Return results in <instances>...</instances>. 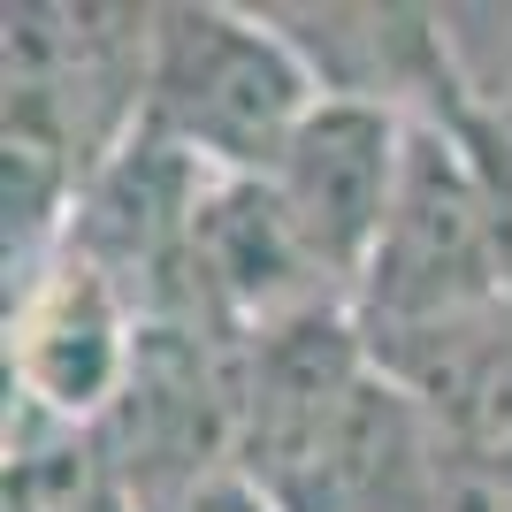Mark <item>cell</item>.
<instances>
[{
  "label": "cell",
  "mask_w": 512,
  "mask_h": 512,
  "mask_svg": "<svg viewBox=\"0 0 512 512\" xmlns=\"http://www.w3.org/2000/svg\"><path fill=\"white\" fill-rule=\"evenodd\" d=\"M153 512H283V497L245 467H214V474H199L192 490H176L169 505H153Z\"/></svg>",
  "instance_id": "5b68a950"
},
{
  "label": "cell",
  "mask_w": 512,
  "mask_h": 512,
  "mask_svg": "<svg viewBox=\"0 0 512 512\" xmlns=\"http://www.w3.org/2000/svg\"><path fill=\"white\" fill-rule=\"evenodd\" d=\"M321 100L329 92L314 62L268 8H222V0L153 8L146 130L192 153L207 176H276Z\"/></svg>",
  "instance_id": "7a4b0ae2"
},
{
  "label": "cell",
  "mask_w": 512,
  "mask_h": 512,
  "mask_svg": "<svg viewBox=\"0 0 512 512\" xmlns=\"http://www.w3.org/2000/svg\"><path fill=\"white\" fill-rule=\"evenodd\" d=\"M398 176H406V115L375 100H321L291 138V153L276 161V176H260L276 192L291 237L306 245V260L344 306L383 245Z\"/></svg>",
  "instance_id": "277c9868"
},
{
  "label": "cell",
  "mask_w": 512,
  "mask_h": 512,
  "mask_svg": "<svg viewBox=\"0 0 512 512\" xmlns=\"http://www.w3.org/2000/svg\"><path fill=\"white\" fill-rule=\"evenodd\" d=\"M146 314L85 253H54L8 283V406H31L62 428H100L123 398Z\"/></svg>",
  "instance_id": "3957f363"
},
{
  "label": "cell",
  "mask_w": 512,
  "mask_h": 512,
  "mask_svg": "<svg viewBox=\"0 0 512 512\" xmlns=\"http://www.w3.org/2000/svg\"><path fill=\"white\" fill-rule=\"evenodd\" d=\"M153 8H69L23 0L8 8L0 46V253L8 283L31 276L62 245L85 184L146 123Z\"/></svg>",
  "instance_id": "6da1fadb"
}]
</instances>
